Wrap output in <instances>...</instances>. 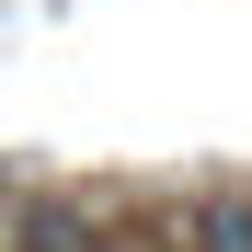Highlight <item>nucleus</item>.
I'll use <instances>...</instances> for the list:
<instances>
[{
  "label": "nucleus",
  "instance_id": "1",
  "mask_svg": "<svg viewBox=\"0 0 252 252\" xmlns=\"http://www.w3.org/2000/svg\"><path fill=\"white\" fill-rule=\"evenodd\" d=\"M195 252H252V195H218L195 218Z\"/></svg>",
  "mask_w": 252,
  "mask_h": 252
}]
</instances>
